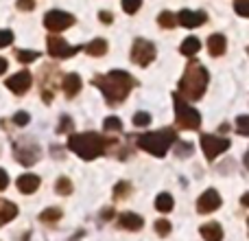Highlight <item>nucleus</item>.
I'll return each instance as SVG.
<instances>
[{
	"mask_svg": "<svg viewBox=\"0 0 249 241\" xmlns=\"http://www.w3.org/2000/svg\"><path fill=\"white\" fill-rule=\"evenodd\" d=\"M136 79L127 73V70H109L107 75H96L92 79V86H96L101 92H103L105 101L109 105H118L127 99V95L136 88Z\"/></svg>",
	"mask_w": 249,
	"mask_h": 241,
	"instance_id": "obj_1",
	"label": "nucleus"
},
{
	"mask_svg": "<svg viewBox=\"0 0 249 241\" xmlns=\"http://www.w3.org/2000/svg\"><path fill=\"white\" fill-rule=\"evenodd\" d=\"M208 81H210V75L203 68L199 61H190L184 70V77L179 81V97L188 101H199L203 97L208 88Z\"/></svg>",
	"mask_w": 249,
	"mask_h": 241,
	"instance_id": "obj_2",
	"label": "nucleus"
},
{
	"mask_svg": "<svg viewBox=\"0 0 249 241\" xmlns=\"http://www.w3.org/2000/svg\"><path fill=\"white\" fill-rule=\"evenodd\" d=\"M68 149L74 151V154L83 160H94V158H99V156L105 154L107 141L96 132L72 134V136H68Z\"/></svg>",
	"mask_w": 249,
	"mask_h": 241,
	"instance_id": "obj_3",
	"label": "nucleus"
},
{
	"mask_svg": "<svg viewBox=\"0 0 249 241\" xmlns=\"http://www.w3.org/2000/svg\"><path fill=\"white\" fill-rule=\"evenodd\" d=\"M177 141V134L173 129H160V132H149V134H140L138 136V147L144 151H149L151 156L164 158L166 151L171 149V145Z\"/></svg>",
	"mask_w": 249,
	"mask_h": 241,
	"instance_id": "obj_4",
	"label": "nucleus"
},
{
	"mask_svg": "<svg viewBox=\"0 0 249 241\" xmlns=\"http://www.w3.org/2000/svg\"><path fill=\"white\" fill-rule=\"evenodd\" d=\"M173 105H175V120L181 129H199L201 114L195 108H190L186 99H181L179 95H173Z\"/></svg>",
	"mask_w": 249,
	"mask_h": 241,
	"instance_id": "obj_5",
	"label": "nucleus"
},
{
	"mask_svg": "<svg viewBox=\"0 0 249 241\" xmlns=\"http://www.w3.org/2000/svg\"><path fill=\"white\" fill-rule=\"evenodd\" d=\"M13 158H16L20 164H24V167H31V164H35L39 158H42V149L31 141L16 142V145H13Z\"/></svg>",
	"mask_w": 249,
	"mask_h": 241,
	"instance_id": "obj_6",
	"label": "nucleus"
},
{
	"mask_svg": "<svg viewBox=\"0 0 249 241\" xmlns=\"http://www.w3.org/2000/svg\"><path fill=\"white\" fill-rule=\"evenodd\" d=\"M74 24V16L68 11H61V9H53L44 16V26H46L51 33H59V31H66L68 26Z\"/></svg>",
	"mask_w": 249,
	"mask_h": 241,
	"instance_id": "obj_7",
	"label": "nucleus"
},
{
	"mask_svg": "<svg viewBox=\"0 0 249 241\" xmlns=\"http://www.w3.org/2000/svg\"><path fill=\"white\" fill-rule=\"evenodd\" d=\"M155 46L149 42V40H142V38H138L136 42H133V46H131V61L133 64H138V66H149L151 61L155 60Z\"/></svg>",
	"mask_w": 249,
	"mask_h": 241,
	"instance_id": "obj_8",
	"label": "nucleus"
},
{
	"mask_svg": "<svg viewBox=\"0 0 249 241\" xmlns=\"http://www.w3.org/2000/svg\"><path fill=\"white\" fill-rule=\"evenodd\" d=\"M201 149L208 160H216L223 151L230 149V141L221 136H212V134H203L201 136Z\"/></svg>",
	"mask_w": 249,
	"mask_h": 241,
	"instance_id": "obj_9",
	"label": "nucleus"
},
{
	"mask_svg": "<svg viewBox=\"0 0 249 241\" xmlns=\"http://www.w3.org/2000/svg\"><path fill=\"white\" fill-rule=\"evenodd\" d=\"M4 83H7V88L13 92V95L22 97V95H26V92L31 90V86H33V77H31L29 70H20V73L11 75Z\"/></svg>",
	"mask_w": 249,
	"mask_h": 241,
	"instance_id": "obj_10",
	"label": "nucleus"
},
{
	"mask_svg": "<svg viewBox=\"0 0 249 241\" xmlns=\"http://www.w3.org/2000/svg\"><path fill=\"white\" fill-rule=\"evenodd\" d=\"M46 46H48V55L55 57V60H66V57H72L74 53L81 51V46H68L61 38H51V35L46 40Z\"/></svg>",
	"mask_w": 249,
	"mask_h": 241,
	"instance_id": "obj_11",
	"label": "nucleus"
},
{
	"mask_svg": "<svg viewBox=\"0 0 249 241\" xmlns=\"http://www.w3.org/2000/svg\"><path fill=\"white\" fill-rule=\"evenodd\" d=\"M221 195L216 193L214 189H208L206 193L201 195V198L197 200V213H201V215H208V213H214L216 208L221 206Z\"/></svg>",
	"mask_w": 249,
	"mask_h": 241,
	"instance_id": "obj_12",
	"label": "nucleus"
},
{
	"mask_svg": "<svg viewBox=\"0 0 249 241\" xmlns=\"http://www.w3.org/2000/svg\"><path fill=\"white\" fill-rule=\"evenodd\" d=\"M208 18L203 11H190V9H181L179 16H177V22H179L181 26H186V29H195V26L203 24Z\"/></svg>",
	"mask_w": 249,
	"mask_h": 241,
	"instance_id": "obj_13",
	"label": "nucleus"
},
{
	"mask_svg": "<svg viewBox=\"0 0 249 241\" xmlns=\"http://www.w3.org/2000/svg\"><path fill=\"white\" fill-rule=\"evenodd\" d=\"M16 186H18V191L24 195L35 193V191L39 189V176H35V173H24V176H20L16 180Z\"/></svg>",
	"mask_w": 249,
	"mask_h": 241,
	"instance_id": "obj_14",
	"label": "nucleus"
},
{
	"mask_svg": "<svg viewBox=\"0 0 249 241\" xmlns=\"http://www.w3.org/2000/svg\"><path fill=\"white\" fill-rule=\"evenodd\" d=\"M118 226L124 230L136 233V230H140L142 226H144V220H142L140 215H136V213H121V215H118Z\"/></svg>",
	"mask_w": 249,
	"mask_h": 241,
	"instance_id": "obj_15",
	"label": "nucleus"
},
{
	"mask_svg": "<svg viewBox=\"0 0 249 241\" xmlns=\"http://www.w3.org/2000/svg\"><path fill=\"white\" fill-rule=\"evenodd\" d=\"M64 92H66V97L68 99H72V97H77L79 92H81V88H83V81H81V77H79L77 73H70V75H66L64 77Z\"/></svg>",
	"mask_w": 249,
	"mask_h": 241,
	"instance_id": "obj_16",
	"label": "nucleus"
},
{
	"mask_svg": "<svg viewBox=\"0 0 249 241\" xmlns=\"http://www.w3.org/2000/svg\"><path fill=\"white\" fill-rule=\"evenodd\" d=\"M225 48H228V40H225V35L212 33L210 38H208V53H210L212 57H221L225 53Z\"/></svg>",
	"mask_w": 249,
	"mask_h": 241,
	"instance_id": "obj_17",
	"label": "nucleus"
},
{
	"mask_svg": "<svg viewBox=\"0 0 249 241\" xmlns=\"http://www.w3.org/2000/svg\"><path fill=\"white\" fill-rule=\"evenodd\" d=\"M201 237L206 241H223V228L216 221H210V224L201 226Z\"/></svg>",
	"mask_w": 249,
	"mask_h": 241,
	"instance_id": "obj_18",
	"label": "nucleus"
},
{
	"mask_svg": "<svg viewBox=\"0 0 249 241\" xmlns=\"http://www.w3.org/2000/svg\"><path fill=\"white\" fill-rule=\"evenodd\" d=\"M83 51H86L88 55H92V57H103L105 53H107V42H105L103 38H96V40H92L90 44H86Z\"/></svg>",
	"mask_w": 249,
	"mask_h": 241,
	"instance_id": "obj_19",
	"label": "nucleus"
},
{
	"mask_svg": "<svg viewBox=\"0 0 249 241\" xmlns=\"http://www.w3.org/2000/svg\"><path fill=\"white\" fill-rule=\"evenodd\" d=\"M18 215V206L7 200H0V226H4L7 221H11Z\"/></svg>",
	"mask_w": 249,
	"mask_h": 241,
	"instance_id": "obj_20",
	"label": "nucleus"
},
{
	"mask_svg": "<svg viewBox=\"0 0 249 241\" xmlns=\"http://www.w3.org/2000/svg\"><path fill=\"white\" fill-rule=\"evenodd\" d=\"M199 48H201V42H199V38L190 35V38H186L184 42H181L179 51H181V55L193 57V55H197V53H199Z\"/></svg>",
	"mask_w": 249,
	"mask_h": 241,
	"instance_id": "obj_21",
	"label": "nucleus"
},
{
	"mask_svg": "<svg viewBox=\"0 0 249 241\" xmlns=\"http://www.w3.org/2000/svg\"><path fill=\"white\" fill-rule=\"evenodd\" d=\"M173 206H175V202H173L171 193H160L158 198H155V208H158L160 213H171Z\"/></svg>",
	"mask_w": 249,
	"mask_h": 241,
	"instance_id": "obj_22",
	"label": "nucleus"
},
{
	"mask_svg": "<svg viewBox=\"0 0 249 241\" xmlns=\"http://www.w3.org/2000/svg\"><path fill=\"white\" fill-rule=\"evenodd\" d=\"M61 217H64L61 208H46V211L39 213V221H44V224H57Z\"/></svg>",
	"mask_w": 249,
	"mask_h": 241,
	"instance_id": "obj_23",
	"label": "nucleus"
},
{
	"mask_svg": "<svg viewBox=\"0 0 249 241\" xmlns=\"http://www.w3.org/2000/svg\"><path fill=\"white\" fill-rule=\"evenodd\" d=\"M55 193H57V195H70V193H72V182H70L66 176L57 178V182H55Z\"/></svg>",
	"mask_w": 249,
	"mask_h": 241,
	"instance_id": "obj_24",
	"label": "nucleus"
},
{
	"mask_svg": "<svg viewBox=\"0 0 249 241\" xmlns=\"http://www.w3.org/2000/svg\"><path fill=\"white\" fill-rule=\"evenodd\" d=\"M158 22H160V26H164V29H173V26L177 24V18L173 16L171 11H162L158 16Z\"/></svg>",
	"mask_w": 249,
	"mask_h": 241,
	"instance_id": "obj_25",
	"label": "nucleus"
},
{
	"mask_svg": "<svg viewBox=\"0 0 249 241\" xmlns=\"http://www.w3.org/2000/svg\"><path fill=\"white\" fill-rule=\"evenodd\" d=\"M16 57H18V61H20V64H31V61H35L39 57V53L37 51H20V48H18Z\"/></svg>",
	"mask_w": 249,
	"mask_h": 241,
	"instance_id": "obj_26",
	"label": "nucleus"
},
{
	"mask_svg": "<svg viewBox=\"0 0 249 241\" xmlns=\"http://www.w3.org/2000/svg\"><path fill=\"white\" fill-rule=\"evenodd\" d=\"M129 193H131V184H129V182H118V184L114 186V200H123V198H127Z\"/></svg>",
	"mask_w": 249,
	"mask_h": 241,
	"instance_id": "obj_27",
	"label": "nucleus"
},
{
	"mask_svg": "<svg viewBox=\"0 0 249 241\" xmlns=\"http://www.w3.org/2000/svg\"><path fill=\"white\" fill-rule=\"evenodd\" d=\"M103 129H105V132H121V129H123V120H121V119H116V117L105 119Z\"/></svg>",
	"mask_w": 249,
	"mask_h": 241,
	"instance_id": "obj_28",
	"label": "nucleus"
},
{
	"mask_svg": "<svg viewBox=\"0 0 249 241\" xmlns=\"http://www.w3.org/2000/svg\"><path fill=\"white\" fill-rule=\"evenodd\" d=\"M149 123H151L149 112H136L133 114V125H136V127H146Z\"/></svg>",
	"mask_w": 249,
	"mask_h": 241,
	"instance_id": "obj_29",
	"label": "nucleus"
},
{
	"mask_svg": "<svg viewBox=\"0 0 249 241\" xmlns=\"http://www.w3.org/2000/svg\"><path fill=\"white\" fill-rule=\"evenodd\" d=\"M140 7H142V0H123V9H124V13H129V16L138 13Z\"/></svg>",
	"mask_w": 249,
	"mask_h": 241,
	"instance_id": "obj_30",
	"label": "nucleus"
},
{
	"mask_svg": "<svg viewBox=\"0 0 249 241\" xmlns=\"http://www.w3.org/2000/svg\"><path fill=\"white\" fill-rule=\"evenodd\" d=\"M155 233H158L160 237H166V235L171 233V221L168 220H158L155 221Z\"/></svg>",
	"mask_w": 249,
	"mask_h": 241,
	"instance_id": "obj_31",
	"label": "nucleus"
},
{
	"mask_svg": "<svg viewBox=\"0 0 249 241\" xmlns=\"http://www.w3.org/2000/svg\"><path fill=\"white\" fill-rule=\"evenodd\" d=\"M234 9L238 16L249 18V0H234Z\"/></svg>",
	"mask_w": 249,
	"mask_h": 241,
	"instance_id": "obj_32",
	"label": "nucleus"
},
{
	"mask_svg": "<svg viewBox=\"0 0 249 241\" xmlns=\"http://www.w3.org/2000/svg\"><path fill=\"white\" fill-rule=\"evenodd\" d=\"M236 127H238V134H241V136H249V117H245V114L238 117L236 119Z\"/></svg>",
	"mask_w": 249,
	"mask_h": 241,
	"instance_id": "obj_33",
	"label": "nucleus"
},
{
	"mask_svg": "<svg viewBox=\"0 0 249 241\" xmlns=\"http://www.w3.org/2000/svg\"><path fill=\"white\" fill-rule=\"evenodd\" d=\"M72 127H74L72 119H70V117H61V123H59V127H57V134H68V132H72Z\"/></svg>",
	"mask_w": 249,
	"mask_h": 241,
	"instance_id": "obj_34",
	"label": "nucleus"
},
{
	"mask_svg": "<svg viewBox=\"0 0 249 241\" xmlns=\"http://www.w3.org/2000/svg\"><path fill=\"white\" fill-rule=\"evenodd\" d=\"M13 42V33L9 29H0V48H7L11 46Z\"/></svg>",
	"mask_w": 249,
	"mask_h": 241,
	"instance_id": "obj_35",
	"label": "nucleus"
},
{
	"mask_svg": "<svg viewBox=\"0 0 249 241\" xmlns=\"http://www.w3.org/2000/svg\"><path fill=\"white\" fill-rule=\"evenodd\" d=\"M29 120H31V117H29V112H24V110H20V112H16V114H13V123H16V125H20V127H24V125H29Z\"/></svg>",
	"mask_w": 249,
	"mask_h": 241,
	"instance_id": "obj_36",
	"label": "nucleus"
},
{
	"mask_svg": "<svg viewBox=\"0 0 249 241\" xmlns=\"http://www.w3.org/2000/svg\"><path fill=\"white\" fill-rule=\"evenodd\" d=\"M190 154H193V145H190V142H179V145H177V156H179V158L181 156L186 158V156H190Z\"/></svg>",
	"mask_w": 249,
	"mask_h": 241,
	"instance_id": "obj_37",
	"label": "nucleus"
},
{
	"mask_svg": "<svg viewBox=\"0 0 249 241\" xmlns=\"http://www.w3.org/2000/svg\"><path fill=\"white\" fill-rule=\"evenodd\" d=\"M18 9L20 11H33L35 9V0H18Z\"/></svg>",
	"mask_w": 249,
	"mask_h": 241,
	"instance_id": "obj_38",
	"label": "nucleus"
},
{
	"mask_svg": "<svg viewBox=\"0 0 249 241\" xmlns=\"http://www.w3.org/2000/svg\"><path fill=\"white\" fill-rule=\"evenodd\" d=\"M9 186V176L4 169H0V191H4Z\"/></svg>",
	"mask_w": 249,
	"mask_h": 241,
	"instance_id": "obj_39",
	"label": "nucleus"
},
{
	"mask_svg": "<svg viewBox=\"0 0 249 241\" xmlns=\"http://www.w3.org/2000/svg\"><path fill=\"white\" fill-rule=\"evenodd\" d=\"M99 20H101V22H105V24H112L114 16H112L109 11H101V13H99Z\"/></svg>",
	"mask_w": 249,
	"mask_h": 241,
	"instance_id": "obj_40",
	"label": "nucleus"
},
{
	"mask_svg": "<svg viewBox=\"0 0 249 241\" xmlns=\"http://www.w3.org/2000/svg\"><path fill=\"white\" fill-rule=\"evenodd\" d=\"M112 215H114V208H105V211H101V220H109Z\"/></svg>",
	"mask_w": 249,
	"mask_h": 241,
	"instance_id": "obj_41",
	"label": "nucleus"
},
{
	"mask_svg": "<svg viewBox=\"0 0 249 241\" xmlns=\"http://www.w3.org/2000/svg\"><path fill=\"white\" fill-rule=\"evenodd\" d=\"M7 68H9L7 60H4V57H0V75H4V73H7Z\"/></svg>",
	"mask_w": 249,
	"mask_h": 241,
	"instance_id": "obj_42",
	"label": "nucleus"
},
{
	"mask_svg": "<svg viewBox=\"0 0 249 241\" xmlns=\"http://www.w3.org/2000/svg\"><path fill=\"white\" fill-rule=\"evenodd\" d=\"M241 204H243L245 208H249V193H245V195L241 198Z\"/></svg>",
	"mask_w": 249,
	"mask_h": 241,
	"instance_id": "obj_43",
	"label": "nucleus"
},
{
	"mask_svg": "<svg viewBox=\"0 0 249 241\" xmlns=\"http://www.w3.org/2000/svg\"><path fill=\"white\" fill-rule=\"evenodd\" d=\"M245 164H247V169H249V149H247V154H245Z\"/></svg>",
	"mask_w": 249,
	"mask_h": 241,
	"instance_id": "obj_44",
	"label": "nucleus"
},
{
	"mask_svg": "<svg viewBox=\"0 0 249 241\" xmlns=\"http://www.w3.org/2000/svg\"><path fill=\"white\" fill-rule=\"evenodd\" d=\"M247 224H249V220H247Z\"/></svg>",
	"mask_w": 249,
	"mask_h": 241,
	"instance_id": "obj_45",
	"label": "nucleus"
},
{
	"mask_svg": "<svg viewBox=\"0 0 249 241\" xmlns=\"http://www.w3.org/2000/svg\"><path fill=\"white\" fill-rule=\"evenodd\" d=\"M247 53H249V48H247Z\"/></svg>",
	"mask_w": 249,
	"mask_h": 241,
	"instance_id": "obj_46",
	"label": "nucleus"
}]
</instances>
